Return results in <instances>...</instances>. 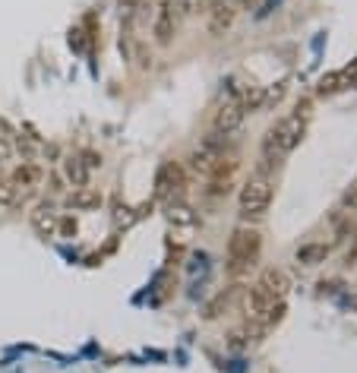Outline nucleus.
<instances>
[{
  "mask_svg": "<svg viewBox=\"0 0 357 373\" xmlns=\"http://www.w3.org/2000/svg\"><path fill=\"white\" fill-rule=\"evenodd\" d=\"M288 281L285 272L279 269H265L250 288V297H247V313L250 320H265V323H275L281 313H285V297H288Z\"/></svg>",
  "mask_w": 357,
  "mask_h": 373,
  "instance_id": "f257e3e1",
  "label": "nucleus"
},
{
  "mask_svg": "<svg viewBox=\"0 0 357 373\" xmlns=\"http://www.w3.org/2000/svg\"><path fill=\"white\" fill-rule=\"evenodd\" d=\"M307 114H310V111H304V114H300V111H294V114L281 117V121H275L269 130H265L259 152H263V158L269 162V165H279L281 158H288L300 146L304 130H307Z\"/></svg>",
  "mask_w": 357,
  "mask_h": 373,
  "instance_id": "f03ea898",
  "label": "nucleus"
},
{
  "mask_svg": "<svg viewBox=\"0 0 357 373\" xmlns=\"http://www.w3.org/2000/svg\"><path fill=\"white\" fill-rule=\"evenodd\" d=\"M272 196H275V180L269 177L265 168H259L256 174L247 177V184L241 186V196H237V209H241L243 218H263L272 206Z\"/></svg>",
  "mask_w": 357,
  "mask_h": 373,
  "instance_id": "7ed1b4c3",
  "label": "nucleus"
},
{
  "mask_svg": "<svg viewBox=\"0 0 357 373\" xmlns=\"http://www.w3.org/2000/svg\"><path fill=\"white\" fill-rule=\"evenodd\" d=\"M259 250H263V234L256 228H241L231 231L228 237V263H231V272H243V269H250L253 263L259 259Z\"/></svg>",
  "mask_w": 357,
  "mask_h": 373,
  "instance_id": "20e7f679",
  "label": "nucleus"
},
{
  "mask_svg": "<svg viewBox=\"0 0 357 373\" xmlns=\"http://www.w3.org/2000/svg\"><path fill=\"white\" fill-rule=\"evenodd\" d=\"M177 26H180V19H177V13H174V3L171 0H162L155 10H152V35H155V42L162 44H171L174 42V35H177Z\"/></svg>",
  "mask_w": 357,
  "mask_h": 373,
  "instance_id": "39448f33",
  "label": "nucleus"
},
{
  "mask_svg": "<svg viewBox=\"0 0 357 373\" xmlns=\"http://www.w3.org/2000/svg\"><path fill=\"white\" fill-rule=\"evenodd\" d=\"M243 114H247V101L237 98V95H234V98H228L222 108L215 111V121H212L215 133H222V137L234 133V130L243 123Z\"/></svg>",
  "mask_w": 357,
  "mask_h": 373,
  "instance_id": "423d86ee",
  "label": "nucleus"
},
{
  "mask_svg": "<svg viewBox=\"0 0 357 373\" xmlns=\"http://www.w3.org/2000/svg\"><path fill=\"white\" fill-rule=\"evenodd\" d=\"M234 171H237V158H215L212 165H209V193L212 196L228 193Z\"/></svg>",
  "mask_w": 357,
  "mask_h": 373,
  "instance_id": "0eeeda50",
  "label": "nucleus"
},
{
  "mask_svg": "<svg viewBox=\"0 0 357 373\" xmlns=\"http://www.w3.org/2000/svg\"><path fill=\"white\" fill-rule=\"evenodd\" d=\"M234 16H237V0H218L209 7V32L212 35H222L234 26Z\"/></svg>",
  "mask_w": 357,
  "mask_h": 373,
  "instance_id": "6e6552de",
  "label": "nucleus"
},
{
  "mask_svg": "<svg viewBox=\"0 0 357 373\" xmlns=\"http://www.w3.org/2000/svg\"><path fill=\"white\" fill-rule=\"evenodd\" d=\"M29 222H32V228H35L42 237H54V234H58L60 212L51 206V202H38V206L29 212Z\"/></svg>",
  "mask_w": 357,
  "mask_h": 373,
  "instance_id": "1a4fd4ad",
  "label": "nucleus"
},
{
  "mask_svg": "<svg viewBox=\"0 0 357 373\" xmlns=\"http://www.w3.org/2000/svg\"><path fill=\"white\" fill-rule=\"evenodd\" d=\"M10 180H13L16 186H19V193H32L38 184H42V168L35 165V162H22V165L13 168V174H10Z\"/></svg>",
  "mask_w": 357,
  "mask_h": 373,
  "instance_id": "9d476101",
  "label": "nucleus"
},
{
  "mask_svg": "<svg viewBox=\"0 0 357 373\" xmlns=\"http://www.w3.org/2000/svg\"><path fill=\"white\" fill-rule=\"evenodd\" d=\"M158 196H171V193H177L180 186H184V174H180V168L177 165H164L162 171H158Z\"/></svg>",
  "mask_w": 357,
  "mask_h": 373,
  "instance_id": "9b49d317",
  "label": "nucleus"
},
{
  "mask_svg": "<svg viewBox=\"0 0 357 373\" xmlns=\"http://www.w3.org/2000/svg\"><path fill=\"white\" fill-rule=\"evenodd\" d=\"M64 174H67V180H70L73 186H86V180H89V168L82 165V158L79 155L64 158Z\"/></svg>",
  "mask_w": 357,
  "mask_h": 373,
  "instance_id": "f8f14e48",
  "label": "nucleus"
},
{
  "mask_svg": "<svg viewBox=\"0 0 357 373\" xmlns=\"http://www.w3.org/2000/svg\"><path fill=\"white\" fill-rule=\"evenodd\" d=\"M326 257H329L326 244H307V247H300L297 250V263L300 266H316V263H322Z\"/></svg>",
  "mask_w": 357,
  "mask_h": 373,
  "instance_id": "ddd939ff",
  "label": "nucleus"
},
{
  "mask_svg": "<svg viewBox=\"0 0 357 373\" xmlns=\"http://www.w3.org/2000/svg\"><path fill=\"white\" fill-rule=\"evenodd\" d=\"M19 200H22L19 186H16L10 177L0 180V206H3V209H13V206H19Z\"/></svg>",
  "mask_w": 357,
  "mask_h": 373,
  "instance_id": "4468645a",
  "label": "nucleus"
},
{
  "mask_svg": "<svg viewBox=\"0 0 357 373\" xmlns=\"http://www.w3.org/2000/svg\"><path fill=\"white\" fill-rule=\"evenodd\" d=\"M73 190H76V193L70 196V202L79 209H89V206H98L101 202V196L95 193V190H89V186H73Z\"/></svg>",
  "mask_w": 357,
  "mask_h": 373,
  "instance_id": "2eb2a0df",
  "label": "nucleus"
},
{
  "mask_svg": "<svg viewBox=\"0 0 357 373\" xmlns=\"http://www.w3.org/2000/svg\"><path fill=\"white\" fill-rule=\"evenodd\" d=\"M168 222L171 225H193L196 218H193V212H190L186 206H171L168 209Z\"/></svg>",
  "mask_w": 357,
  "mask_h": 373,
  "instance_id": "dca6fc26",
  "label": "nucleus"
},
{
  "mask_svg": "<svg viewBox=\"0 0 357 373\" xmlns=\"http://www.w3.org/2000/svg\"><path fill=\"white\" fill-rule=\"evenodd\" d=\"M174 3V13H177V19H190V16L196 13V0H171Z\"/></svg>",
  "mask_w": 357,
  "mask_h": 373,
  "instance_id": "f3484780",
  "label": "nucleus"
},
{
  "mask_svg": "<svg viewBox=\"0 0 357 373\" xmlns=\"http://www.w3.org/2000/svg\"><path fill=\"white\" fill-rule=\"evenodd\" d=\"M342 206H345V209H351V212H357V180L348 186V190H345V196H342Z\"/></svg>",
  "mask_w": 357,
  "mask_h": 373,
  "instance_id": "a211bd4d",
  "label": "nucleus"
},
{
  "mask_svg": "<svg viewBox=\"0 0 357 373\" xmlns=\"http://www.w3.org/2000/svg\"><path fill=\"white\" fill-rule=\"evenodd\" d=\"M10 158H13V143L7 137H0V165H7Z\"/></svg>",
  "mask_w": 357,
  "mask_h": 373,
  "instance_id": "6ab92c4d",
  "label": "nucleus"
},
{
  "mask_svg": "<svg viewBox=\"0 0 357 373\" xmlns=\"http://www.w3.org/2000/svg\"><path fill=\"white\" fill-rule=\"evenodd\" d=\"M58 231H60V234H67V237H73V234H76V218H60Z\"/></svg>",
  "mask_w": 357,
  "mask_h": 373,
  "instance_id": "aec40b11",
  "label": "nucleus"
},
{
  "mask_svg": "<svg viewBox=\"0 0 357 373\" xmlns=\"http://www.w3.org/2000/svg\"><path fill=\"white\" fill-rule=\"evenodd\" d=\"M79 158H82V165L86 168H101V155H95V152H82Z\"/></svg>",
  "mask_w": 357,
  "mask_h": 373,
  "instance_id": "412c9836",
  "label": "nucleus"
},
{
  "mask_svg": "<svg viewBox=\"0 0 357 373\" xmlns=\"http://www.w3.org/2000/svg\"><path fill=\"white\" fill-rule=\"evenodd\" d=\"M250 3H256V0H237V7H250Z\"/></svg>",
  "mask_w": 357,
  "mask_h": 373,
  "instance_id": "4be33fe9",
  "label": "nucleus"
}]
</instances>
